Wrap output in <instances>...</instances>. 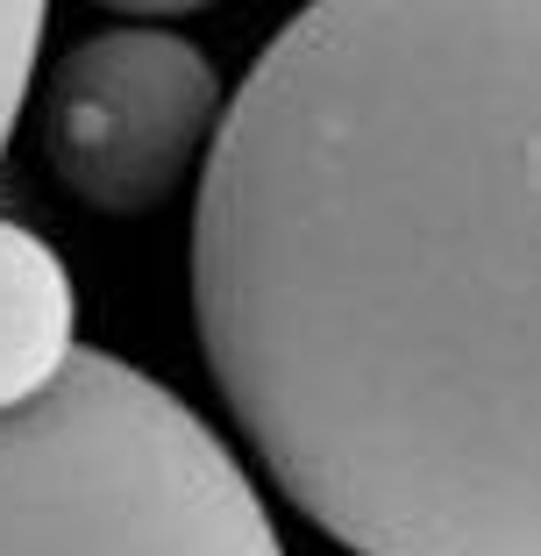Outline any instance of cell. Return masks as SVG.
Listing matches in <instances>:
<instances>
[{
	"label": "cell",
	"instance_id": "3957f363",
	"mask_svg": "<svg viewBox=\"0 0 541 556\" xmlns=\"http://www.w3.org/2000/svg\"><path fill=\"white\" fill-rule=\"evenodd\" d=\"M221 108L229 93L185 36L157 22L79 36L43 79L50 179L93 214H150L207 164Z\"/></svg>",
	"mask_w": 541,
	"mask_h": 556
},
{
	"label": "cell",
	"instance_id": "277c9868",
	"mask_svg": "<svg viewBox=\"0 0 541 556\" xmlns=\"http://www.w3.org/2000/svg\"><path fill=\"white\" fill-rule=\"evenodd\" d=\"M72 278L43 236L0 222V407H22L65 371L72 343Z\"/></svg>",
	"mask_w": 541,
	"mask_h": 556
},
{
	"label": "cell",
	"instance_id": "6da1fadb",
	"mask_svg": "<svg viewBox=\"0 0 541 556\" xmlns=\"http://www.w3.org/2000/svg\"><path fill=\"white\" fill-rule=\"evenodd\" d=\"M193 328L349 556H541V0H307L207 143Z\"/></svg>",
	"mask_w": 541,
	"mask_h": 556
},
{
	"label": "cell",
	"instance_id": "7a4b0ae2",
	"mask_svg": "<svg viewBox=\"0 0 541 556\" xmlns=\"http://www.w3.org/2000/svg\"><path fill=\"white\" fill-rule=\"evenodd\" d=\"M0 556H285L257 478L171 386L72 350L0 407Z\"/></svg>",
	"mask_w": 541,
	"mask_h": 556
},
{
	"label": "cell",
	"instance_id": "5b68a950",
	"mask_svg": "<svg viewBox=\"0 0 541 556\" xmlns=\"http://www.w3.org/2000/svg\"><path fill=\"white\" fill-rule=\"evenodd\" d=\"M43 15H50V0H0V157L15 143L22 100H29V79H36Z\"/></svg>",
	"mask_w": 541,
	"mask_h": 556
},
{
	"label": "cell",
	"instance_id": "8992f818",
	"mask_svg": "<svg viewBox=\"0 0 541 556\" xmlns=\"http://www.w3.org/2000/svg\"><path fill=\"white\" fill-rule=\"evenodd\" d=\"M107 15H129V22H179V15H199L214 0H93Z\"/></svg>",
	"mask_w": 541,
	"mask_h": 556
}]
</instances>
